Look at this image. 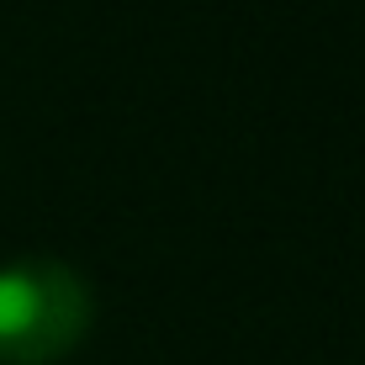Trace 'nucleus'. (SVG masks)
<instances>
[{
    "label": "nucleus",
    "mask_w": 365,
    "mask_h": 365,
    "mask_svg": "<svg viewBox=\"0 0 365 365\" xmlns=\"http://www.w3.org/2000/svg\"><path fill=\"white\" fill-rule=\"evenodd\" d=\"M91 329V292L64 259H11L0 265V360L53 365Z\"/></svg>",
    "instance_id": "nucleus-1"
}]
</instances>
